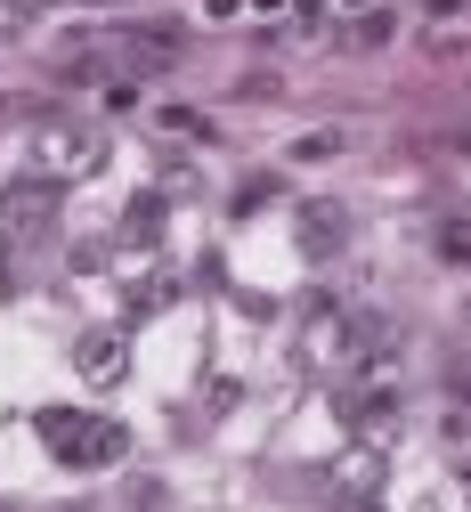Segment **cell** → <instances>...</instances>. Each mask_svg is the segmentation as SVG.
I'll list each match as a JSON object with an SVG mask.
<instances>
[{
    "label": "cell",
    "instance_id": "5b68a950",
    "mask_svg": "<svg viewBox=\"0 0 471 512\" xmlns=\"http://www.w3.org/2000/svg\"><path fill=\"white\" fill-rule=\"evenodd\" d=\"M439 252H447V261H471V228H447V236H439Z\"/></svg>",
    "mask_w": 471,
    "mask_h": 512
},
{
    "label": "cell",
    "instance_id": "277c9868",
    "mask_svg": "<svg viewBox=\"0 0 471 512\" xmlns=\"http://www.w3.org/2000/svg\"><path fill=\"white\" fill-rule=\"evenodd\" d=\"M301 236H309V252H333L342 244V212H301Z\"/></svg>",
    "mask_w": 471,
    "mask_h": 512
},
{
    "label": "cell",
    "instance_id": "3957f363",
    "mask_svg": "<svg viewBox=\"0 0 471 512\" xmlns=\"http://www.w3.org/2000/svg\"><path fill=\"white\" fill-rule=\"evenodd\" d=\"M49 204H57V187L49 179H25V187H9V204H0V212H9V228H41Z\"/></svg>",
    "mask_w": 471,
    "mask_h": 512
},
{
    "label": "cell",
    "instance_id": "7a4b0ae2",
    "mask_svg": "<svg viewBox=\"0 0 471 512\" xmlns=\"http://www.w3.org/2000/svg\"><path fill=\"white\" fill-rule=\"evenodd\" d=\"M122 358H130V342H122L114 326H98V334H82V350H74V366H82V382H122Z\"/></svg>",
    "mask_w": 471,
    "mask_h": 512
},
{
    "label": "cell",
    "instance_id": "6da1fadb",
    "mask_svg": "<svg viewBox=\"0 0 471 512\" xmlns=\"http://www.w3.org/2000/svg\"><path fill=\"white\" fill-rule=\"evenodd\" d=\"M33 431H41L49 456L74 464V472H114L130 456V431L114 415H90V407H49V415H33Z\"/></svg>",
    "mask_w": 471,
    "mask_h": 512
}]
</instances>
